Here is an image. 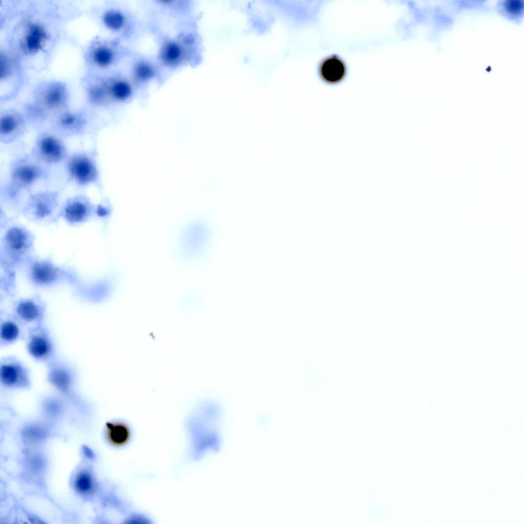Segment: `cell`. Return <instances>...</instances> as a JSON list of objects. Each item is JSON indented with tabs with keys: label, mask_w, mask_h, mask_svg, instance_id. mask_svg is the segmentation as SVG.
<instances>
[{
	"label": "cell",
	"mask_w": 524,
	"mask_h": 524,
	"mask_svg": "<svg viewBox=\"0 0 524 524\" xmlns=\"http://www.w3.org/2000/svg\"><path fill=\"white\" fill-rule=\"evenodd\" d=\"M61 203L59 190L34 191L28 196L20 214L28 220L36 224H54L58 221Z\"/></svg>",
	"instance_id": "cell-8"
},
{
	"label": "cell",
	"mask_w": 524,
	"mask_h": 524,
	"mask_svg": "<svg viewBox=\"0 0 524 524\" xmlns=\"http://www.w3.org/2000/svg\"><path fill=\"white\" fill-rule=\"evenodd\" d=\"M139 94L154 82H164L166 75L159 66L155 56L134 51L124 69Z\"/></svg>",
	"instance_id": "cell-10"
},
{
	"label": "cell",
	"mask_w": 524,
	"mask_h": 524,
	"mask_svg": "<svg viewBox=\"0 0 524 524\" xmlns=\"http://www.w3.org/2000/svg\"><path fill=\"white\" fill-rule=\"evenodd\" d=\"M1 232V270L16 274L23 271L35 255V236L28 228L15 222Z\"/></svg>",
	"instance_id": "cell-3"
},
{
	"label": "cell",
	"mask_w": 524,
	"mask_h": 524,
	"mask_svg": "<svg viewBox=\"0 0 524 524\" xmlns=\"http://www.w3.org/2000/svg\"><path fill=\"white\" fill-rule=\"evenodd\" d=\"M320 75L325 81L335 83L341 80L345 75L346 67L339 58L335 56L328 57L320 63L319 68Z\"/></svg>",
	"instance_id": "cell-20"
},
{
	"label": "cell",
	"mask_w": 524,
	"mask_h": 524,
	"mask_svg": "<svg viewBox=\"0 0 524 524\" xmlns=\"http://www.w3.org/2000/svg\"><path fill=\"white\" fill-rule=\"evenodd\" d=\"M107 211L102 205L94 203L84 194L70 196L61 203L58 220L70 226L83 224L96 217H105Z\"/></svg>",
	"instance_id": "cell-11"
},
{
	"label": "cell",
	"mask_w": 524,
	"mask_h": 524,
	"mask_svg": "<svg viewBox=\"0 0 524 524\" xmlns=\"http://www.w3.org/2000/svg\"><path fill=\"white\" fill-rule=\"evenodd\" d=\"M23 29L19 39L21 50L27 54L42 51L50 39L47 29L35 21L27 23Z\"/></svg>",
	"instance_id": "cell-18"
},
{
	"label": "cell",
	"mask_w": 524,
	"mask_h": 524,
	"mask_svg": "<svg viewBox=\"0 0 524 524\" xmlns=\"http://www.w3.org/2000/svg\"><path fill=\"white\" fill-rule=\"evenodd\" d=\"M108 441L113 445L120 446L127 442L130 433L128 427L120 422H108L106 425Z\"/></svg>",
	"instance_id": "cell-21"
},
{
	"label": "cell",
	"mask_w": 524,
	"mask_h": 524,
	"mask_svg": "<svg viewBox=\"0 0 524 524\" xmlns=\"http://www.w3.org/2000/svg\"><path fill=\"white\" fill-rule=\"evenodd\" d=\"M23 271L29 283L40 289L63 284L74 288L82 280L73 268L57 264L49 256L41 257L34 255Z\"/></svg>",
	"instance_id": "cell-4"
},
{
	"label": "cell",
	"mask_w": 524,
	"mask_h": 524,
	"mask_svg": "<svg viewBox=\"0 0 524 524\" xmlns=\"http://www.w3.org/2000/svg\"><path fill=\"white\" fill-rule=\"evenodd\" d=\"M90 123L84 113L66 110L52 121L48 128L64 139L88 133L92 127Z\"/></svg>",
	"instance_id": "cell-15"
},
{
	"label": "cell",
	"mask_w": 524,
	"mask_h": 524,
	"mask_svg": "<svg viewBox=\"0 0 524 524\" xmlns=\"http://www.w3.org/2000/svg\"><path fill=\"white\" fill-rule=\"evenodd\" d=\"M30 152L51 170L63 166L70 154L64 139L49 128L38 131Z\"/></svg>",
	"instance_id": "cell-9"
},
{
	"label": "cell",
	"mask_w": 524,
	"mask_h": 524,
	"mask_svg": "<svg viewBox=\"0 0 524 524\" xmlns=\"http://www.w3.org/2000/svg\"><path fill=\"white\" fill-rule=\"evenodd\" d=\"M51 171L30 151L16 156L10 163L8 180L1 188V208L6 212L20 213L33 187L49 180Z\"/></svg>",
	"instance_id": "cell-2"
},
{
	"label": "cell",
	"mask_w": 524,
	"mask_h": 524,
	"mask_svg": "<svg viewBox=\"0 0 524 524\" xmlns=\"http://www.w3.org/2000/svg\"><path fill=\"white\" fill-rule=\"evenodd\" d=\"M23 341L28 355L45 366L59 357L56 341L46 323L26 329Z\"/></svg>",
	"instance_id": "cell-12"
},
{
	"label": "cell",
	"mask_w": 524,
	"mask_h": 524,
	"mask_svg": "<svg viewBox=\"0 0 524 524\" xmlns=\"http://www.w3.org/2000/svg\"><path fill=\"white\" fill-rule=\"evenodd\" d=\"M507 11L512 14H517L521 12L522 4L520 1H509L505 4Z\"/></svg>",
	"instance_id": "cell-24"
},
{
	"label": "cell",
	"mask_w": 524,
	"mask_h": 524,
	"mask_svg": "<svg viewBox=\"0 0 524 524\" xmlns=\"http://www.w3.org/2000/svg\"><path fill=\"white\" fill-rule=\"evenodd\" d=\"M63 168L66 181L77 187L100 185L95 150L82 149L70 152Z\"/></svg>",
	"instance_id": "cell-7"
},
{
	"label": "cell",
	"mask_w": 524,
	"mask_h": 524,
	"mask_svg": "<svg viewBox=\"0 0 524 524\" xmlns=\"http://www.w3.org/2000/svg\"><path fill=\"white\" fill-rule=\"evenodd\" d=\"M30 127L27 117L15 110L2 112L0 116V141L8 144L22 138Z\"/></svg>",
	"instance_id": "cell-16"
},
{
	"label": "cell",
	"mask_w": 524,
	"mask_h": 524,
	"mask_svg": "<svg viewBox=\"0 0 524 524\" xmlns=\"http://www.w3.org/2000/svg\"><path fill=\"white\" fill-rule=\"evenodd\" d=\"M31 370L19 358L7 355L0 359V388L5 392L28 390L32 386Z\"/></svg>",
	"instance_id": "cell-13"
},
{
	"label": "cell",
	"mask_w": 524,
	"mask_h": 524,
	"mask_svg": "<svg viewBox=\"0 0 524 524\" xmlns=\"http://www.w3.org/2000/svg\"><path fill=\"white\" fill-rule=\"evenodd\" d=\"M26 329L10 311L0 310V347L5 348L23 341Z\"/></svg>",
	"instance_id": "cell-19"
},
{
	"label": "cell",
	"mask_w": 524,
	"mask_h": 524,
	"mask_svg": "<svg viewBox=\"0 0 524 524\" xmlns=\"http://www.w3.org/2000/svg\"><path fill=\"white\" fill-rule=\"evenodd\" d=\"M149 32L157 42L155 57L166 76L185 67L196 66L200 56L196 21L172 30Z\"/></svg>",
	"instance_id": "cell-1"
},
{
	"label": "cell",
	"mask_w": 524,
	"mask_h": 524,
	"mask_svg": "<svg viewBox=\"0 0 524 524\" xmlns=\"http://www.w3.org/2000/svg\"><path fill=\"white\" fill-rule=\"evenodd\" d=\"M45 380L69 406L82 409L88 406L79 387L77 372L70 363L58 357L46 366Z\"/></svg>",
	"instance_id": "cell-5"
},
{
	"label": "cell",
	"mask_w": 524,
	"mask_h": 524,
	"mask_svg": "<svg viewBox=\"0 0 524 524\" xmlns=\"http://www.w3.org/2000/svg\"><path fill=\"white\" fill-rule=\"evenodd\" d=\"M102 20L105 28L116 35L117 39L127 45L138 40L146 30L145 21L124 4L108 7L102 13Z\"/></svg>",
	"instance_id": "cell-6"
},
{
	"label": "cell",
	"mask_w": 524,
	"mask_h": 524,
	"mask_svg": "<svg viewBox=\"0 0 524 524\" xmlns=\"http://www.w3.org/2000/svg\"><path fill=\"white\" fill-rule=\"evenodd\" d=\"M95 487L94 478L88 471L80 472L74 481L75 490L82 495H88L92 492Z\"/></svg>",
	"instance_id": "cell-23"
},
{
	"label": "cell",
	"mask_w": 524,
	"mask_h": 524,
	"mask_svg": "<svg viewBox=\"0 0 524 524\" xmlns=\"http://www.w3.org/2000/svg\"><path fill=\"white\" fill-rule=\"evenodd\" d=\"M15 276L16 274L1 271V301L3 299H14L16 289Z\"/></svg>",
	"instance_id": "cell-22"
},
{
	"label": "cell",
	"mask_w": 524,
	"mask_h": 524,
	"mask_svg": "<svg viewBox=\"0 0 524 524\" xmlns=\"http://www.w3.org/2000/svg\"><path fill=\"white\" fill-rule=\"evenodd\" d=\"M73 289V294L77 298L91 303L103 302L111 295L113 290L112 281L102 278L93 281L83 280Z\"/></svg>",
	"instance_id": "cell-17"
},
{
	"label": "cell",
	"mask_w": 524,
	"mask_h": 524,
	"mask_svg": "<svg viewBox=\"0 0 524 524\" xmlns=\"http://www.w3.org/2000/svg\"><path fill=\"white\" fill-rule=\"evenodd\" d=\"M9 311L26 329L46 323L47 306L39 294L14 298Z\"/></svg>",
	"instance_id": "cell-14"
}]
</instances>
